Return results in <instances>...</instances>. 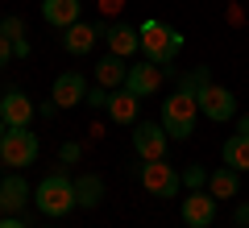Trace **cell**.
Instances as JSON below:
<instances>
[{
    "label": "cell",
    "instance_id": "obj_2",
    "mask_svg": "<svg viewBox=\"0 0 249 228\" xmlns=\"http://www.w3.org/2000/svg\"><path fill=\"white\" fill-rule=\"evenodd\" d=\"M34 203L42 216H67V211H75V183L62 170H54V175H46L42 183L34 187Z\"/></svg>",
    "mask_w": 249,
    "mask_h": 228
},
{
    "label": "cell",
    "instance_id": "obj_18",
    "mask_svg": "<svg viewBox=\"0 0 249 228\" xmlns=\"http://www.w3.org/2000/svg\"><path fill=\"white\" fill-rule=\"evenodd\" d=\"M208 191H212L216 199H237V191H241V170H232V166L212 170V175H208Z\"/></svg>",
    "mask_w": 249,
    "mask_h": 228
},
{
    "label": "cell",
    "instance_id": "obj_1",
    "mask_svg": "<svg viewBox=\"0 0 249 228\" xmlns=\"http://www.w3.org/2000/svg\"><path fill=\"white\" fill-rule=\"evenodd\" d=\"M196 121H199V100L191 96V91L175 88L162 100V129L170 133V141H187L196 133Z\"/></svg>",
    "mask_w": 249,
    "mask_h": 228
},
{
    "label": "cell",
    "instance_id": "obj_14",
    "mask_svg": "<svg viewBox=\"0 0 249 228\" xmlns=\"http://www.w3.org/2000/svg\"><path fill=\"white\" fill-rule=\"evenodd\" d=\"M137 108H142V100L129 88H116L112 96H108V116H112L116 124H137Z\"/></svg>",
    "mask_w": 249,
    "mask_h": 228
},
{
    "label": "cell",
    "instance_id": "obj_19",
    "mask_svg": "<svg viewBox=\"0 0 249 228\" xmlns=\"http://www.w3.org/2000/svg\"><path fill=\"white\" fill-rule=\"evenodd\" d=\"M100 199H104V178L100 175L75 178V208H100Z\"/></svg>",
    "mask_w": 249,
    "mask_h": 228
},
{
    "label": "cell",
    "instance_id": "obj_9",
    "mask_svg": "<svg viewBox=\"0 0 249 228\" xmlns=\"http://www.w3.org/2000/svg\"><path fill=\"white\" fill-rule=\"evenodd\" d=\"M100 37L108 42V54H121V58H129V54L142 50V29L124 25V21H116V25H100Z\"/></svg>",
    "mask_w": 249,
    "mask_h": 228
},
{
    "label": "cell",
    "instance_id": "obj_15",
    "mask_svg": "<svg viewBox=\"0 0 249 228\" xmlns=\"http://www.w3.org/2000/svg\"><path fill=\"white\" fill-rule=\"evenodd\" d=\"M124 75H129V67H124L121 54H104V58L96 62V83H100V88H108V91L124 88Z\"/></svg>",
    "mask_w": 249,
    "mask_h": 228
},
{
    "label": "cell",
    "instance_id": "obj_21",
    "mask_svg": "<svg viewBox=\"0 0 249 228\" xmlns=\"http://www.w3.org/2000/svg\"><path fill=\"white\" fill-rule=\"evenodd\" d=\"M204 83H212L208 67H196V70H187V75H178V88H183V91H191V96H196V91L204 88Z\"/></svg>",
    "mask_w": 249,
    "mask_h": 228
},
{
    "label": "cell",
    "instance_id": "obj_3",
    "mask_svg": "<svg viewBox=\"0 0 249 228\" xmlns=\"http://www.w3.org/2000/svg\"><path fill=\"white\" fill-rule=\"evenodd\" d=\"M183 50V34L166 21H142V54L158 67H170L175 54Z\"/></svg>",
    "mask_w": 249,
    "mask_h": 228
},
{
    "label": "cell",
    "instance_id": "obj_23",
    "mask_svg": "<svg viewBox=\"0 0 249 228\" xmlns=\"http://www.w3.org/2000/svg\"><path fill=\"white\" fill-rule=\"evenodd\" d=\"M0 34H4V37H13V42H17V37L25 34V21H21V17H4V21H0Z\"/></svg>",
    "mask_w": 249,
    "mask_h": 228
},
{
    "label": "cell",
    "instance_id": "obj_33",
    "mask_svg": "<svg viewBox=\"0 0 249 228\" xmlns=\"http://www.w3.org/2000/svg\"><path fill=\"white\" fill-rule=\"evenodd\" d=\"M0 211H4V203H0Z\"/></svg>",
    "mask_w": 249,
    "mask_h": 228
},
{
    "label": "cell",
    "instance_id": "obj_25",
    "mask_svg": "<svg viewBox=\"0 0 249 228\" xmlns=\"http://www.w3.org/2000/svg\"><path fill=\"white\" fill-rule=\"evenodd\" d=\"M108 96H112V91H108V88H91L83 104H88V108H108Z\"/></svg>",
    "mask_w": 249,
    "mask_h": 228
},
{
    "label": "cell",
    "instance_id": "obj_24",
    "mask_svg": "<svg viewBox=\"0 0 249 228\" xmlns=\"http://www.w3.org/2000/svg\"><path fill=\"white\" fill-rule=\"evenodd\" d=\"M58 158H62V166H71V162L83 158V145H79V141H67V145L58 149Z\"/></svg>",
    "mask_w": 249,
    "mask_h": 228
},
{
    "label": "cell",
    "instance_id": "obj_6",
    "mask_svg": "<svg viewBox=\"0 0 249 228\" xmlns=\"http://www.w3.org/2000/svg\"><path fill=\"white\" fill-rule=\"evenodd\" d=\"M196 100H199V116H208V121H216V124H224V121L237 116V96H232L229 88H220V83H204V88L196 91Z\"/></svg>",
    "mask_w": 249,
    "mask_h": 228
},
{
    "label": "cell",
    "instance_id": "obj_17",
    "mask_svg": "<svg viewBox=\"0 0 249 228\" xmlns=\"http://www.w3.org/2000/svg\"><path fill=\"white\" fill-rule=\"evenodd\" d=\"M100 42V25H71V29H62V50L67 54H88L91 46Z\"/></svg>",
    "mask_w": 249,
    "mask_h": 228
},
{
    "label": "cell",
    "instance_id": "obj_4",
    "mask_svg": "<svg viewBox=\"0 0 249 228\" xmlns=\"http://www.w3.org/2000/svg\"><path fill=\"white\" fill-rule=\"evenodd\" d=\"M37 154H42V145H37V133H29V129H9L0 137V162L13 166V170L34 166Z\"/></svg>",
    "mask_w": 249,
    "mask_h": 228
},
{
    "label": "cell",
    "instance_id": "obj_26",
    "mask_svg": "<svg viewBox=\"0 0 249 228\" xmlns=\"http://www.w3.org/2000/svg\"><path fill=\"white\" fill-rule=\"evenodd\" d=\"M9 58H17V50H13V37H4V34H0V67H4Z\"/></svg>",
    "mask_w": 249,
    "mask_h": 228
},
{
    "label": "cell",
    "instance_id": "obj_29",
    "mask_svg": "<svg viewBox=\"0 0 249 228\" xmlns=\"http://www.w3.org/2000/svg\"><path fill=\"white\" fill-rule=\"evenodd\" d=\"M13 50H17V58H25V54H29V42H25V37H17V42H13Z\"/></svg>",
    "mask_w": 249,
    "mask_h": 228
},
{
    "label": "cell",
    "instance_id": "obj_31",
    "mask_svg": "<svg viewBox=\"0 0 249 228\" xmlns=\"http://www.w3.org/2000/svg\"><path fill=\"white\" fill-rule=\"evenodd\" d=\"M100 9H104V13H116V9H121V0H100Z\"/></svg>",
    "mask_w": 249,
    "mask_h": 228
},
{
    "label": "cell",
    "instance_id": "obj_34",
    "mask_svg": "<svg viewBox=\"0 0 249 228\" xmlns=\"http://www.w3.org/2000/svg\"><path fill=\"white\" fill-rule=\"evenodd\" d=\"M183 228H187V224H183Z\"/></svg>",
    "mask_w": 249,
    "mask_h": 228
},
{
    "label": "cell",
    "instance_id": "obj_12",
    "mask_svg": "<svg viewBox=\"0 0 249 228\" xmlns=\"http://www.w3.org/2000/svg\"><path fill=\"white\" fill-rule=\"evenodd\" d=\"M50 100L58 108H75V104H83L88 100V79H83L79 70H67V75H58L54 79V88H50Z\"/></svg>",
    "mask_w": 249,
    "mask_h": 228
},
{
    "label": "cell",
    "instance_id": "obj_11",
    "mask_svg": "<svg viewBox=\"0 0 249 228\" xmlns=\"http://www.w3.org/2000/svg\"><path fill=\"white\" fill-rule=\"evenodd\" d=\"M34 100L25 96V91H4L0 96V116H4V124L9 129H29V121H34Z\"/></svg>",
    "mask_w": 249,
    "mask_h": 228
},
{
    "label": "cell",
    "instance_id": "obj_7",
    "mask_svg": "<svg viewBox=\"0 0 249 228\" xmlns=\"http://www.w3.org/2000/svg\"><path fill=\"white\" fill-rule=\"evenodd\" d=\"M166 145H170V133L162 129V121H142L133 124V149L142 162H158L166 158Z\"/></svg>",
    "mask_w": 249,
    "mask_h": 228
},
{
    "label": "cell",
    "instance_id": "obj_13",
    "mask_svg": "<svg viewBox=\"0 0 249 228\" xmlns=\"http://www.w3.org/2000/svg\"><path fill=\"white\" fill-rule=\"evenodd\" d=\"M79 13H83V0H42V21L54 29L79 25Z\"/></svg>",
    "mask_w": 249,
    "mask_h": 228
},
{
    "label": "cell",
    "instance_id": "obj_30",
    "mask_svg": "<svg viewBox=\"0 0 249 228\" xmlns=\"http://www.w3.org/2000/svg\"><path fill=\"white\" fill-rule=\"evenodd\" d=\"M237 133H241V137H249V112H241V124H237Z\"/></svg>",
    "mask_w": 249,
    "mask_h": 228
},
{
    "label": "cell",
    "instance_id": "obj_20",
    "mask_svg": "<svg viewBox=\"0 0 249 228\" xmlns=\"http://www.w3.org/2000/svg\"><path fill=\"white\" fill-rule=\"evenodd\" d=\"M224 166H232V170H241L245 175L249 170V137H241V133H232L229 141H224Z\"/></svg>",
    "mask_w": 249,
    "mask_h": 228
},
{
    "label": "cell",
    "instance_id": "obj_16",
    "mask_svg": "<svg viewBox=\"0 0 249 228\" xmlns=\"http://www.w3.org/2000/svg\"><path fill=\"white\" fill-rule=\"evenodd\" d=\"M29 199H34V191H29L25 178L21 175H4V183H0V203H4V211H21Z\"/></svg>",
    "mask_w": 249,
    "mask_h": 228
},
{
    "label": "cell",
    "instance_id": "obj_32",
    "mask_svg": "<svg viewBox=\"0 0 249 228\" xmlns=\"http://www.w3.org/2000/svg\"><path fill=\"white\" fill-rule=\"evenodd\" d=\"M4 133H9V124H4V116H0V137H4Z\"/></svg>",
    "mask_w": 249,
    "mask_h": 228
},
{
    "label": "cell",
    "instance_id": "obj_10",
    "mask_svg": "<svg viewBox=\"0 0 249 228\" xmlns=\"http://www.w3.org/2000/svg\"><path fill=\"white\" fill-rule=\"evenodd\" d=\"M162 79H166V70H162L158 62L145 58L142 67H129V75H124V88L133 91L137 100H145V96H154V91L162 88Z\"/></svg>",
    "mask_w": 249,
    "mask_h": 228
},
{
    "label": "cell",
    "instance_id": "obj_28",
    "mask_svg": "<svg viewBox=\"0 0 249 228\" xmlns=\"http://www.w3.org/2000/svg\"><path fill=\"white\" fill-rule=\"evenodd\" d=\"M0 228H29V224H25V220H17V216L9 211V216H0Z\"/></svg>",
    "mask_w": 249,
    "mask_h": 228
},
{
    "label": "cell",
    "instance_id": "obj_5",
    "mask_svg": "<svg viewBox=\"0 0 249 228\" xmlns=\"http://www.w3.org/2000/svg\"><path fill=\"white\" fill-rule=\"evenodd\" d=\"M142 191H150L154 199H175L183 191V170H175L166 158L145 162L142 166Z\"/></svg>",
    "mask_w": 249,
    "mask_h": 228
},
{
    "label": "cell",
    "instance_id": "obj_22",
    "mask_svg": "<svg viewBox=\"0 0 249 228\" xmlns=\"http://www.w3.org/2000/svg\"><path fill=\"white\" fill-rule=\"evenodd\" d=\"M183 187H187V191H204V187H208V170L204 166H187L183 170Z\"/></svg>",
    "mask_w": 249,
    "mask_h": 228
},
{
    "label": "cell",
    "instance_id": "obj_8",
    "mask_svg": "<svg viewBox=\"0 0 249 228\" xmlns=\"http://www.w3.org/2000/svg\"><path fill=\"white\" fill-rule=\"evenodd\" d=\"M187 228H208L216 220V195L212 191H187V199L178 203Z\"/></svg>",
    "mask_w": 249,
    "mask_h": 228
},
{
    "label": "cell",
    "instance_id": "obj_27",
    "mask_svg": "<svg viewBox=\"0 0 249 228\" xmlns=\"http://www.w3.org/2000/svg\"><path fill=\"white\" fill-rule=\"evenodd\" d=\"M232 220H237V228H249V203H237V211H232Z\"/></svg>",
    "mask_w": 249,
    "mask_h": 228
}]
</instances>
